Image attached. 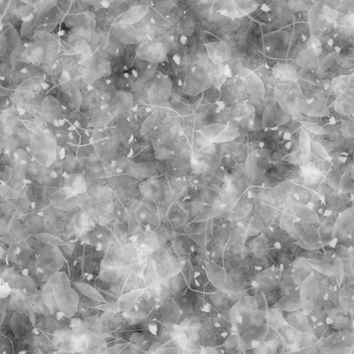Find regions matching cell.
Masks as SVG:
<instances>
[{"label": "cell", "mask_w": 354, "mask_h": 354, "mask_svg": "<svg viewBox=\"0 0 354 354\" xmlns=\"http://www.w3.org/2000/svg\"><path fill=\"white\" fill-rule=\"evenodd\" d=\"M323 127L330 129L327 130L328 134L315 135L307 130L312 141L321 144L330 156L338 155L345 158L354 156V139L343 136L342 121L336 122L330 125L327 124Z\"/></svg>", "instance_id": "6da1fadb"}, {"label": "cell", "mask_w": 354, "mask_h": 354, "mask_svg": "<svg viewBox=\"0 0 354 354\" xmlns=\"http://www.w3.org/2000/svg\"><path fill=\"white\" fill-rule=\"evenodd\" d=\"M205 269L210 282L217 289L225 293L231 300L237 301L246 293L247 290L235 284L229 273L222 266L206 261Z\"/></svg>", "instance_id": "7a4b0ae2"}, {"label": "cell", "mask_w": 354, "mask_h": 354, "mask_svg": "<svg viewBox=\"0 0 354 354\" xmlns=\"http://www.w3.org/2000/svg\"><path fill=\"white\" fill-rule=\"evenodd\" d=\"M354 218L353 208L340 213L336 219L333 232V240L330 245L323 247L325 250H333L336 245L346 248H354Z\"/></svg>", "instance_id": "3957f363"}, {"label": "cell", "mask_w": 354, "mask_h": 354, "mask_svg": "<svg viewBox=\"0 0 354 354\" xmlns=\"http://www.w3.org/2000/svg\"><path fill=\"white\" fill-rule=\"evenodd\" d=\"M270 249L262 233L257 236H248L244 242L243 253L252 259L259 272L275 265L268 255Z\"/></svg>", "instance_id": "277c9868"}, {"label": "cell", "mask_w": 354, "mask_h": 354, "mask_svg": "<svg viewBox=\"0 0 354 354\" xmlns=\"http://www.w3.org/2000/svg\"><path fill=\"white\" fill-rule=\"evenodd\" d=\"M257 310L255 298L251 295H242L231 308L229 320L233 328L237 332L244 330L251 323Z\"/></svg>", "instance_id": "5b68a950"}, {"label": "cell", "mask_w": 354, "mask_h": 354, "mask_svg": "<svg viewBox=\"0 0 354 354\" xmlns=\"http://www.w3.org/2000/svg\"><path fill=\"white\" fill-rule=\"evenodd\" d=\"M269 330L266 311L257 310L251 323L244 330L239 331L240 337L244 344L245 350H251L261 341H264Z\"/></svg>", "instance_id": "8992f818"}, {"label": "cell", "mask_w": 354, "mask_h": 354, "mask_svg": "<svg viewBox=\"0 0 354 354\" xmlns=\"http://www.w3.org/2000/svg\"><path fill=\"white\" fill-rule=\"evenodd\" d=\"M293 227L294 231L289 235L299 246L307 250L323 248L318 233L320 223H308L295 218Z\"/></svg>", "instance_id": "52a82bcc"}, {"label": "cell", "mask_w": 354, "mask_h": 354, "mask_svg": "<svg viewBox=\"0 0 354 354\" xmlns=\"http://www.w3.org/2000/svg\"><path fill=\"white\" fill-rule=\"evenodd\" d=\"M252 94L243 87L241 80H233L229 78L220 90V97L218 103L224 105V108L235 109L236 107L246 102Z\"/></svg>", "instance_id": "ba28073f"}, {"label": "cell", "mask_w": 354, "mask_h": 354, "mask_svg": "<svg viewBox=\"0 0 354 354\" xmlns=\"http://www.w3.org/2000/svg\"><path fill=\"white\" fill-rule=\"evenodd\" d=\"M299 167L291 163L272 164L269 170L264 175V180L258 183L255 187L274 188L284 181L298 179Z\"/></svg>", "instance_id": "9c48e42d"}, {"label": "cell", "mask_w": 354, "mask_h": 354, "mask_svg": "<svg viewBox=\"0 0 354 354\" xmlns=\"http://www.w3.org/2000/svg\"><path fill=\"white\" fill-rule=\"evenodd\" d=\"M320 349L323 354H353L354 333H334L324 340Z\"/></svg>", "instance_id": "30bf717a"}, {"label": "cell", "mask_w": 354, "mask_h": 354, "mask_svg": "<svg viewBox=\"0 0 354 354\" xmlns=\"http://www.w3.org/2000/svg\"><path fill=\"white\" fill-rule=\"evenodd\" d=\"M282 270L276 265L258 272L252 283L255 292L266 293L277 287L280 282Z\"/></svg>", "instance_id": "8fae6325"}, {"label": "cell", "mask_w": 354, "mask_h": 354, "mask_svg": "<svg viewBox=\"0 0 354 354\" xmlns=\"http://www.w3.org/2000/svg\"><path fill=\"white\" fill-rule=\"evenodd\" d=\"M300 296L302 310L306 315L310 314L319 298L317 282L313 273L300 286Z\"/></svg>", "instance_id": "7c38bea8"}, {"label": "cell", "mask_w": 354, "mask_h": 354, "mask_svg": "<svg viewBox=\"0 0 354 354\" xmlns=\"http://www.w3.org/2000/svg\"><path fill=\"white\" fill-rule=\"evenodd\" d=\"M225 154L230 156L236 164L244 170L245 160L249 154L248 142L245 136H239L236 139L221 143Z\"/></svg>", "instance_id": "4fadbf2b"}, {"label": "cell", "mask_w": 354, "mask_h": 354, "mask_svg": "<svg viewBox=\"0 0 354 354\" xmlns=\"http://www.w3.org/2000/svg\"><path fill=\"white\" fill-rule=\"evenodd\" d=\"M284 343L277 331L269 327L268 335L263 341L251 350H245V354H283Z\"/></svg>", "instance_id": "5bb4252c"}, {"label": "cell", "mask_w": 354, "mask_h": 354, "mask_svg": "<svg viewBox=\"0 0 354 354\" xmlns=\"http://www.w3.org/2000/svg\"><path fill=\"white\" fill-rule=\"evenodd\" d=\"M327 323L337 332L354 333V314L344 310L341 307L327 311Z\"/></svg>", "instance_id": "9a60e30c"}, {"label": "cell", "mask_w": 354, "mask_h": 354, "mask_svg": "<svg viewBox=\"0 0 354 354\" xmlns=\"http://www.w3.org/2000/svg\"><path fill=\"white\" fill-rule=\"evenodd\" d=\"M252 209L259 215L261 220L264 222L265 227L273 229L279 227L280 219L283 212L278 208L273 207L264 203L259 202L252 198Z\"/></svg>", "instance_id": "2e32d148"}, {"label": "cell", "mask_w": 354, "mask_h": 354, "mask_svg": "<svg viewBox=\"0 0 354 354\" xmlns=\"http://www.w3.org/2000/svg\"><path fill=\"white\" fill-rule=\"evenodd\" d=\"M205 300L219 314L229 320V312L231 308L236 303V300H231L223 291L216 289L211 294L205 293Z\"/></svg>", "instance_id": "e0dca14e"}, {"label": "cell", "mask_w": 354, "mask_h": 354, "mask_svg": "<svg viewBox=\"0 0 354 354\" xmlns=\"http://www.w3.org/2000/svg\"><path fill=\"white\" fill-rule=\"evenodd\" d=\"M295 243L284 245L280 248H270L268 255L277 266L280 268L284 273L291 274L290 262L292 260L293 253L296 248Z\"/></svg>", "instance_id": "ac0fdd59"}, {"label": "cell", "mask_w": 354, "mask_h": 354, "mask_svg": "<svg viewBox=\"0 0 354 354\" xmlns=\"http://www.w3.org/2000/svg\"><path fill=\"white\" fill-rule=\"evenodd\" d=\"M263 234L270 248H280L284 245L296 242V240L291 237L289 233L283 230L280 227L273 229L266 228L263 231Z\"/></svg>", "instance_id": "d6986e66"}, {"label": "cell", "mask_w": 354, "mask_h": 354, "mask_svg": "<svg viewBox=\"0 0 354 354\" xmlns=\"http://www.w3.org/2000/svg\"><path fill=\"white\" fill-rule=\"evenodd\" d=\"M284 343V353L298 354L299 342L302 332L286 325L278 331Z\"/></svg>", "instance_id": "ffe728a7"}, {"label": "cell", "mask_w": 354, "mask_h": 354, "mask_svg": "<svg viewBox=\"0 0 354 354\" xmlns=\"http://www.w3.org/2000/svg\"><path fill=\"white\" fill-rule=\"evenodd\" d=\"M215 349L219 354H245L242 340L237 331L234 329L226 338L223 344Z\"/></svg>", "instance_id": "44dd1931"}, {"label": "cell", "mask_w": 354, "mask_h": 354, "mask_svg": "<svg viewBox=\"0 0 354 354\" xmlns=\"http://www.w3.org/2000/svg\"><path fill=\"white\" fill-rule=\"evenodd\" d=\"M291 276L299 286L308 276L312 274V268L307 259L303 257H295L290 262Z\"/></svg>", "instance_id": "7402d4cb"}, {"label": "cell", "mask_w": 354, "mask_h": 354, "mask_svg": "<svg viewBox=\"0 0 354 354\" xmlns=\"http://www.w3.org/2000/svg\"><path fill=\"white\" fill-rule=\"evenodd\" d=\"M322 342L312 331L302 332L299 342L298 354H323L320 347Z\"/></svg>", "instance_id": "603a6c76"}, {"label": "cell", "mask_w": 354, "mask_h": 354, "mask_svg": "<svg viewBox=\"0 0 354 354\" xmlns=\"http://www.w3.org/2000/svg\"><path fill=\"white\" fill-rule=\"evenodd\" d=\"M274 101H275L274 98H265L264 99H262L252 95L250 96L247 100L246 102L255 110V112H254L255 118H254L253 123L255 129H252L257 130V129H262L263 115H264L265 110Z\"/></svg>", "instance_id": "cb8c5ba5"}, {"label": "cell", "mask_w": 354, "mask_h": 354, "mask_svg": "<svg viewBox=\"0 0 354 354\" xmlns=\"http://www.w3.org/2000/svg\"><path fill=\"white\" fill-rule=\"evenodd\" d=\"M339 214L340 213L332 212L320 223L318 233H319L323 248L327 246V245H330L332 242L334 225H335L336 219L338 218Z\"/></svg>", "instance_id": "d4e9b609"}, {"label": "cell", "mask_w": 354, "mask_h": 354, "mask_svg": "<svg viewBox=\"0 0 354 354\" xmlns=\"http://www.w3.org/2000/svg\"><path fill=\"white\" fill-rule=\"evenodd\" d=\"M282 312L286 323L290 327H293L302 333L307 332V331H311L309 323H308L307 316L304 313L303 310L282 311Z\"/></svg>", "instance_id": "484cf974"}, {"label": "cell", "mask_w": 354, "mask_h": 354, "mask_svg": "<svg viewBox=\"0 0 354 354\" xmlns=\"http://www.w3.org/2000/svg\"><path fill=\"white\" fill-rule=\"evenodd\" d=\"M237 223L243 227L249 236H259L266 229L260 217L253 209H252L248 216Z\"/></svg>", "instance_id": "4316f807"}, {"label": "cell", "mask_w": 354, "mask_h": 354, "mask_svg": "<svg viewBox=\"0 0 354 354\" xmlns=\"http://www.w3.org/2000/svg\"><path fill=\"white\" fill-rule=\"evenodd\" d=\"M312 273L317 282L319 297L325 296L334 290L340 289L335 275L321 273L313 268Z\"/></svg>", "instance_id": "83f0119b"}, {"label": "cell", "mask_w": 354, "mask_h": 354, "mask_svg": "<svg viewBox=\"0 0 354 354\" xmlns=\"http://www.w3.org/2000/svg\"><path fill=\"white\" fill-rule=\"evenodd\" d=\"M336 254L333 250H325V255L322 260H307L313 269L326 275H334L335 266Z\"/></svg>", "instance_id": "f1b7e54d"}, {"label": "cell", "mask_w": 354, "mask_h": 354, "mask_svg": "<svg viewBox=\"0 0 354 354\" xmlns=\"http://www.w3.org/2000/svg\"><path fill=\"white\" fill-rule=\"evenodd\" d=\"M274 307L278 308L280 310L286 311L302 310L300 296V286L292 292L283 295Z\"/></svg>", "instance_id": "f546056e"}, {"label": "cell", "mask_w": 354, "mask_h": 354, "mask_svg": "<svg viewBox=\"0 0 354 354\" xmlns=\"http://www.w3.org/2000/svg\"><path fill=\"white\" fill-rule=\"evenodd\" d=\"M261 78L263 84L264 85L265 96L264 98H274V91L277 84L280 83L277 81L271 72V69L266 64L264 68L259 69V72H256Z\"/></svg>", "instance_id": "4dcf8cb0"}, {"label": "cell", "mask_w": 354, "mask_h": 354, "mask_svg": "<svg viewBox=\"0 0 354 354\" xmlns=\"http://www.w3.org/2000/svg\"><path fill=\"white\" fill-rule=\"evenodd\" d=\"M340 307L348 312L354 314V285L345 286L339 290Z\"/></svg>", "instance_id": "1f68e13d"}, {"label": "cell", "mask_w": 354, "mask_h": 354, "mask_svg": "<svg viewBox=\"0 0 354 354\" xmlns=\"http://www.w3.org/2000/svg\"><path fill=\"white\" fill-rule=\"evenodd\" d=\"M266 319L270 327L278 332L283 327L287 325L283 317L282 310L278 308L273 307L266 311Z\"/></svg>", "instance_id": "d6a6232c"}, {"label": "cell", "mask_w": 354, "mask_h": 354, "mask_svg": "<svg viewBox=\"0 0 354 354\" xmlns=\"http://www.w3.org/2000/svg\"><path fill=\"white\" fill-rule=\"evenodd\" d=\"M233 222L228 243L235 245L242 244L249 236L248 233L237 222Z\"/></svg>", "instance_id": "836d02e7"}, {"label": "cell", "mask_w": 354, "mask_h": 354, "mask_svg": "<svg viewBox=\"0 0 354 354\" xmlns=\"http://www.w3.org/2000/svg\"><path fill=\"white\" fill-rule=\"evenodd\" d=\"M325 253V250L323 248L316 249V250H307L297 245L292 259L293 258L299 257L305 258L307 260L320 261L323 259Z\"/></svg>", "instance_id": "e575fe53"}, {"label": "cell", "mask_w": 354, "mask_h": 354, "mask_svg": "<svg viewBox=\"0 0 354 354\" xmlns=\"http://www.w3.org/2000/svg\"><path fill=\"white\" fill-rule=\"evenodd\" d=\"M295 217L308 223H320L317 213L308 206L299 204Z\"/></svg>", "instance_id": "d590c367"}, {"label": "cell", "mask_w": 354, "mask_h": 354, "mask_svg": "<svg viewBox=\"0 0 354 354\" xmlns=\"http://www.w3.org/2000/svg\"><path fill=\"white\" fill-rule=\"evenodd\" d=\"M277 287L278 288L279 291L283 296V295L292 292L294 290L298 289L299 286L293 280L291 275L282 271L280 282H279Z\"/></svg>", "instance_id": "8d00e7d4"}, {"label": "cell", "mask_w": 354, "mask_h": 354, "mask_svg": "<svg viewBox=\"0 0 354 354\" xmlns=\"http://www.w3.org/2000/svg\"><path fill=\"white\" fill-rule=\"evenodd\" d=\"M302 124L301 122L298 121L296 119H290L289 121L285 124L279 126L276 129L280 131L284 134L291 135L295 131L300 130Z\"/></svg>", "instance_id": "74e56055"}, {"label": "cell", "mask_w": 354, "mask_h": 354, "mask_svg": "<svg viewBox=\"0 0 354 354\" xmlns=\"http://www.w3.org/2000/svg\"><path fill=\"white\" fill-rule=\"evenodd\" d=\"M295 220V217L293 216V215L288 214V213H282L280 217L279 227L290 234V233H293V231H294L293 222H294Z\"/></svg>", "instance_id": "f35d334b"}, {"label": "cell", "mask_w": 354, "mask_h": 354, "mask_svg": "<svg viewBox=\"0 0 354 354\" xmlns=\"http://www.w3.org/2000/svg\"><path fill=\"white\" fill-rule=\"evenodd\" d=\"M264 294L265 298H266L268 309L276 305L282 296L277 287L274 288V289L270 290L267 292L264 293Z\"/></svg>", "instance_id": "ab89813d"}, {"label": "cell", "mask_w": 354, "mask_h": 354, "mask_svg": "<svg viewBox=\"0 0 354 354\" xmlns=\"http://www.w3.org/2000/svg\"><path fill=\"white\" fill-rule=\"evenodd\" d=\"M220 97V91L214 85H211V87L202 93V99L211 103H218Z\"/></svg>", "instance_id": "60d3db41"}, {"label": "cell", "mask_w": 354, "mask_h": 354, "mask_svg": "<svg viewBox=\"0 0 354 354\" xmlns=\"http://www.w3.org/2000/svg\"><path fill=\"white\" fill-rule=\"evenodd\" d=\"M253 297L254 298H255L257 310L266 311L268 309V307L264 293L256 292L255 294H254Z\"/></svg>", "instance_id": "b9f144b4"}, {"label": "cell", "mask_w": 354, "mask_h": 354, "mask_svg": "<svg viewBox=\"0 0 354 354\" xmlns=\"http://www.w3.org/2000/svg\"><path fill=\"white\" fill-rule=\"evenodd\" d=\"M329 111H330V115L332 117V118L334 119L335 122L343 121V120L352 122L351 118H350V117L341 115V114L338 113V112L336 111L335 108H334V104H332V106L329 107Z\"/></svg>", "instance_id": "7bdbcfd3"}, {"label": "cell", "mask_w": 354, "mask_h": 354, "mask_svg": "<svg viewBox=\"0 0 354 354\" xmlns=\"http://www.w3.org/2000/svg\"><path fill=\"white\" fill-rule=\"evenodd\" d=\"M351 285H354V276H349V275H347L344 274V275H343L342 281H341V284H340V288H342L343 286H345Z\"/></svg>", "instance_id": "ee69618b"}, {"label": "cell", "mask_w": 354, "mask_h": 354, "mask_svg": "<svg viewBox=\"0 0 354 354\" xmlns=\"http://www.w3.org/2000/svg\"><path fill=\"white\" fill-rule=\"evenodd\" d=\"M261 9L264 12H269L270 10H271V8H270V7L268 6L267 4L264 3V4H262V6H261Z\"/></svg>", "instance_id": "f6af8a7d"}, {"label": "cell", "mask_w": 354, "mask_h": 354, "mask_svg": "<svg viewBox=\"0 0 354 354\" xmlns=\"http://www.w3.org/2000/svg\"><path fill=\"white\" fill-rule=\"evenodd\" d=\"M327 45H328L329 47H332V46L334 45V39H332V38L329 39V40H327Z\"/></svg>", "instance_id": "bcb514c9"}, {"label": "cell", "mask_w": 354, "mask_h": 354, "mask_svg": "<svg viewBox=\"0 0 354 354\" xmlns=\"http://www.w3.org/2000/svg\"><path fill=\"white\" fill-rule=\"evenodd\" d=\"M301 37H302V40H303L304 42H305V41L307 40V35L303 34V33H302V34L301 35Z\"/></svg>", "instance_id": "7dc6e473"}, {"label": "cell", "mask_w": 354, "mask_h": 354, "mask_svg": "<svg viewBox=\"0 0 354 354\" xmlns=\"http://www.w3.org/2000/svg\"><path fill=\"white\" fill-rule=\"evenodd\" d=\"M335 50L337 51H340L341 50V47H339V46H335Z\"/></svg>", "instance_id": "c3c4849f"}, {"label": "cell", "mask_w": 354, "mask_h": 354, "mask_svg": "<svg viewBox=\"0 0 354 354\" xmlns=\"http://www.w3.org/2000/svg\"><path fill=\"white\" fill-rule=\"evenodd\" d=\"M266 49L268 51H269L270 49H271V48H270L269 46H267V47H266Z\"/></svg>", "instance_id": "681fc988"}]
</instances>
